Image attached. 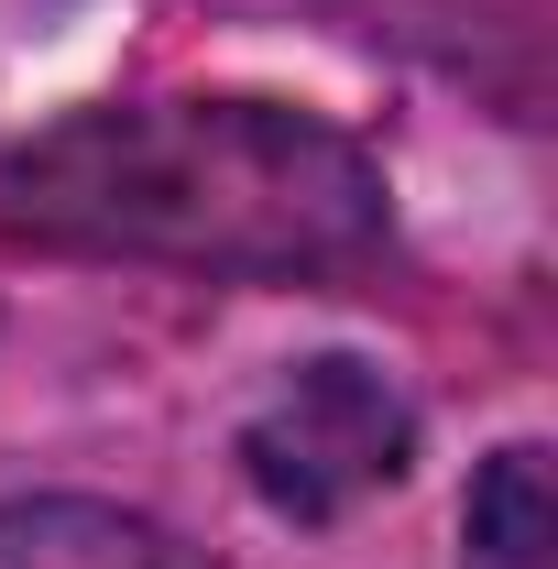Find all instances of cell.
<instances>
[{
    "label": "cell",
    "mask_w": 558,
    "mask_h": 569,
    "mask_svg": "<svg viewBox=\"0 0 558 569\" xmlns=\"http://www.w3.org/2000/svg\"><path fill=\"white\" fill-rule=\"evenodd\" d=\"M0 219L56 252H142L198 274H318L372 252V153L275 99L77 110L0 164Z\"/></svg>",
    "instance_id": "obj_1"
},
{
    "label": "cell",
    "mask_w": 558,
    "mask_h": 569,
    "mask_svg": "<svg viewBox=\"0 0 558 569\" xmlns=\"http://www.w3.org/2000/svg\"><path fill=\"white\" fill-rule=\"evenodd\" d=\"M471 569H548V449H504L471 482Z\"/></svg>",
    "instance_id": "obj_4"
},
{
    "label": "cell",
    "mask_w": 558,
    "mask_h": 569,
    "mask_svg": "<svg viewBox=\"0 0 558 569\" xmlns=\"http://www.w3.org/2000/svg\"><path fill=\"white\" fill-rule=\"evenodd\" d=\"M406 449H417V417H406V395L372 361H296L252 406V427H241L252 493L275 515H307V526H329L361 493H383L406 471Z\"/></svg>",
    "instance_id": "obj_2"
},
{
    "label": "cell",
    "mask_w": 558,
    "mask_h": 569,
    "mask_svg": "<svg viewBox=\"0 0 558 569\" xmlns=\"http://www.w3.org/2000/svg\"><path fill=\"white\" fill-rule=\"evenodd\" d=\"M0 569H209L187 537H165L153 515H121V503H0Z\"/></svg>",
    "instance_id": "obj_3"
}]
</instances>
